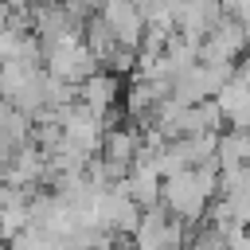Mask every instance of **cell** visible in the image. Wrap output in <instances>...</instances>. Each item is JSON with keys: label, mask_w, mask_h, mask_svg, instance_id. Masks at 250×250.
Listing matches in <instances>:
<instances>
[{"label": "cell", "mask_w": 250, "mask_h": 250, "mask_svg": "<svg viewBox=\"0 0 250 250\" xmlns=\"http://www.w3.org/2000/svg\"><path fill=\"white\" fill-rule=\"evenodd\" d=\"M188 234H191V227L160 203V207H145V215L133 230V242H137V250H184Z\"/></svg>", "instance_id": "cell-2"}, {"label": "cell", "mask_w": 250, "mask_h": 250, "mask_svg": "<svg viewBox=\"0 0 250 250\" xmlns=\"http://www.w3.org/2000/svg\"><path fill=\"white\" fill-rule=\"evenodd\" d=\"M219 168H234V164H250V129H227L219 133V152H215Z\"/></svg>", "instance_id": "cell-9"}, {"label": "cell", "mask_w": 250, "mask_h": 250, "mask_svg": "<svg viewBox=\"0 0 250 250\" xmlns=\"http://www.w3.org/2000/svg\"><path fill=\"white\" fill-rule=\"evenodd\" d=\"M8 113H12V105L4 102V94H0V129H4V121H8Z\"/></svg>", "instance_id": "cell-13"}, {"label": "cell", "mask_w": 250, "mask_h": 250, "mask_svg": "<svg viewBox=\"0 0 250 250\" xmlns=\"http://www.w3.org/2000/svg\"><path fill=\"white\" fill-rule=\"evenodd\" d=\"M8 246H12V250H55V238H51L43 227H27V230H20Z\"/></svg>", "instance_id": "cell-10"}, {"label": "cell", "mask_w": 250, "mask_h": 250, "mask_svg": "<svg viewBox=\"0 0 250 250\" xmlns=\"http://www.w3.org/2000/svg\"><path fill=\"white\" fill-rule=\"evenodd\" d=\"M105 27L113 31V39L125 47V51H141L145 43V31H148V20H145V8L137 0H109V4H98Z\"/></svg>", "instance_id": "cell-4"}, {"label": "cell", "mask_w": 250, "mask_h": 250, "mask_svg": "<svg viewBox=\"0 0 250 250\" xmlns=\"http://www.w3.org/2000/svg\"><path fill=\"white\" fill-rule=\"evenodd\" d=\"M121 94H125L121 90V74H113V70H98V74H90L78 86V102L90 105V109H98V113H105V117H113Z\"/></svg>", "instance_id": "cell-7"}, {"label": "cell", "mask_w": 250, "mask_h": 250, "mask_svg": "<svg viewBox=\"0 0 250 250\" xmlns=\"http://www.w3.org/2000/svg\"><path fill=\"white\" fill-rule=\"evenodd\" d=\"M223 199L230 203V211H234V219H238L242 227H250V184H246V188H234V191H227Z\"/></svg>", "instance_id": "cell-11"}, {"label": "cell", "mask_w": 250, "mask_h": 250, "mask_svg": "<svg viewBox=\"0 0 250 250\" xmlns=\"http://www.w3.org/2000/svg\"><path fill=\"white\" fill-rule=\"evenodd\" d=\"M12 16H16V8H12V4H4V0H0V31H4V27H8V23H12Z\"/></svg>", "instance_id": "cell-12"}, {"label": "cell", "mask_w": 250, "mask_h": 250, "mask_svg": "<svg viewBox=\"0 0 250 250\" xmlns=\"http://www.w3.org/2000/svg\"><path fill=\"white\" fill-rule=\"evenodd\" d=\"M125 188L129 195L141 203V207H160V195H164V172L152 156H137L129 176H125Z\"/></svg>", "instance_id": "cell-6"}, {"label": "cell", "mask_w": 250, "mask_h": 250, "mask_svg": "<svg viewBox=\"0 0 250 250\" xmlns=\"http://www.w3.org/2000/svg\"><path fill=\"white\" fill-rule=\"evenodd\" d=\"M43 66H47L55 78H62V82L82 86L90 74L102 70V59L90 51V43H86L82 31H66V35L55 39L51 47H43Z\"/></svg>", "instance_id": "cell-1"}, {"label": "cell", "mask_w": 250, "mask_h": 250, "mask_svg": "<svg viewBox=\"0 0 250 250\" xmlns=\"http://www.w3.org/2000/svg\"><path fill=\"white\" fill-rule=\"evenodd\" d=\"M250 51V35L234 16H223L207 35H203V62L219 66H238V59Z\"/></svg>", "instance_id": "cell-3"}, {"label": "cell", "mask_w": 250, "mask_h": 250, "mask_svg": "<svg viewBox=\"0 0 250 250\" xmlns=\"http://www.w3.org/2000/svg\"><path fill=\"white\" fill-rule=\"evenodd\" d=\"M215 105L230 129H250V86L238 78V70L223 82V90L215 94Z\"/></svg>", "instance_id": "cell-8"}, {"label": "cell", "mask_w": 250, "mask_h": 250, "mask_svg": "<svg viewBox=\"0 0 250 250\" xmlns=\"http://www.w3.org/2000/svg\"><path fill=\"white\" fill-rule=\"evenodd\" d=\"M113 176V184H121L133 168V160L141 156V129L137 125H109L105 129V141H102V152H98Z\"/></svg>", "instance_id": "cell-5"}]
</instances>
